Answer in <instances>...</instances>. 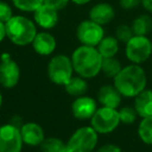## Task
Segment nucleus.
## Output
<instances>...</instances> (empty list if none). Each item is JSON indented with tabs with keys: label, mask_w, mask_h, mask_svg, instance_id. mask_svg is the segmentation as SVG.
<instances>
[{
	"label": "nucleus",
	"mask_w": 152,
	"mask_h": 152,
	"mask_svg": "<svg viewBox=\"0 0 152 152\" xmlns=\"http://www.w3.org/2000/svg\"><path fill=\"white\" fill-rule=\"evenodd\" d=\"M2 103H3V97L1 95V92H0V107L2 106Z\"/></svg>",
	"instance_id": "34"
},
{
	"label": "nucleus",
	"mask_w": 152,
	"mask_h": 152,
	"mask_svg": "<svg viewBox=\"0 0 152 152\" xmlns=\"http://www.w3.org/2000/svg\"><path fill=\"white\" fill-rule=\"evenodd\" d=\"M116 12L110 3L107 2H99L93 5L89 12L90 20L96 22L101 26L110 23L115 19Z\"/></svg>",
	"instance_id": "14"
},
{
	"label": "nucleus",
	"mask_w": 152,
	"mask_h": 152,
	"mask_svg": "<svg viewBox=\"0 0 152 152\" xmlns=\"http://www.w3.org/2000/svg\"><path fill=\"white\" fill-rule=\"evenodd\" d=\"M7 38V29H5V23L0 22V43Z\"/></svg>",
	"instance_id": "32"
},
{
	"label": "nucleus",
	"mask_w": 152,
	"mask_h": 152,
	"mask_svg": "<svg viewBox=\"0 0 152 152\" xmlns=\"http://www.w3.org/2000/svg\"><path fill=\"white\" fill-rule=\"evenodd\" d=\"M70 0H44V4L56 10L57 12L64 10L68 4H69Z\"/></svg>",
	"instance_id": "28"
},
{
	"label": "nucleus",
	"mask_w": 152,
	"mask_h": 152,
	"mask_svg": "<svg viewBox=\"0 0 152 152\" xmlns=\"http://www.w3.org/2000/svg\"><path fill=\"white\" fill-rule=\"evenodd\" d=\"M31 44L34 50L43 56L52 54L56 49V40L50 32L47 31L38 32Z\"/></svg>",
	"instance_id": "16"
},
{
	"label": "nucleus",
	"mask_w": 152,
	"mask_h": 152,
	"mask_svg": "<svg viewBox=\"0 0 152 152\" xmlns=\"http://www.w3.org/2000/svg\"><path fill=\"white\" fill-rule=\"evenodd\" d=\"M23 144L20 128L16 125L0 126V152H21Z\"/></svg>",
	"instance_id": "9"
},
{
	"label": "nucleus",
	"mask_w": 152,
	"mask_h": 152,
	"mask_svg": "<svg viewBox=\"0 0 152 152\" xmlns=\"http://www.w3.org/2000/svg\"><path fill=\"white\" fill-rule=\"evenodd\" d=\"M34 22L43 29H52L58 22V12L43 3L34 12Z\"/></svg>",
	"instance_id": "12"
},
{
	"label": "nucleus",
	"mask_w": 152,
	"mask_h": 152,
	"mask_svg": "<svg viewBox=\"0 0 152 152\" xmlns=\"http://www.w3.org/2000/svg\"><path fill=\"white\" fill-rule=\"evenodd\" d=\"M120 123L119 110L117 108L101 106L97 108L94 116L91 118V126L101 134L113 132Z\"/></svg>",
	"instance_id": "7"
},
{
	"label": "nucleus",
	"mask_w": 152,
	"mask_h": 152,
	"mask_svg": "<svg viewBox=\"0 0 152 152\" xmlns=\"http://www.w3.org/2000/svg\"><path fill=\"white\" fill-rule=\"evenodd\" d=\"M137 134L144 144L152 146V116L142 118L137 127Z\"/></svg>",
	"instance_id": "21"
},
{
	"label": "nucleus",
	"mask_w": 152,
	"mask_h": 152,
	"mask_svg": "<svg viewBox=\"0 0 152 152\" xmlns=\"http://www.w3.org/2000/svg\"><path fill=\"white\" fill-rule=\"evenodd\" d=\"M114 86L123 97L134 98L146 89L147 74L140 65L130 64L123 67L115 77Z\"/></svg>",
	"instance_id": "1"
},
{
	"label": "nucleus",
	"mask_w": 152,
	"mask_h": 152,
	"mask_svg": "<svg viewBox=\"0 0 152 152\" xmlns=\"http://www.w3.org/2000/svg\"><path fill=\"white\" fill-rule=\"evenodd\" d=\"M125 55L131 64L145 63L152 55L151 40L146 36H133L125 44Z\"/></svg>",
	"instance_id": "5"
},
{
	"label": "nucleus",
	"mask_w": 152,
	"mask_h": 152,
	"mask_svg": "<svg viewBox=\"0 0 152 152\" xmlns=\"http://www.w3.org/2000/svg\"><path fill=\"white\" fill-rule=\"evenodd\" d=\"M97 102L89 96H80L75 98L71 105L73 116L78 120H89L97 110Z\"/></svg>",
	"instance_id": "11"
},
{
	"label": "nucleus",
	"mask_w": 152,
	"mask_h": 152,
	"mask_svg": "<svg viewBox=\"0 0 152 152\" xmlns=\"http://www.w3.org/2000/svg\"><path fill=\"white\" fill-rule=\"evenodd\" d=\"M17 10L25 13H34L44 3V0H12Z\"/></svg>",
	"instance_id": "24"
},
{
	"label": "nucleus",
	"mask_w": 152,
	"mask_h": 152,
	"mask_svg": "<svg viewBox=\"0 0 152 152\" xmlns=\"http://www.w3.org/2000/svg\"><path fill=\"white\" fill-rule=\"evenodd\" d=\"M119 43L120 42L117 40L116 37H113V36L104 37L101 40V42L98 44L97 49L103 58H106V57H115L117 53L119 52V49H120Z\"/></svg>",
	"instance_id": "19"
},
{
	"label": "nucleus",
	"mask_w": 152,
	"mask_h": 152,
	"mask_svg": "<svg viewBox=\"0 0 152 152\" xmlns=\"http://www.w3.org/2000/svg\"><path fill=\"white\" fill-rule=\"evenodd\" d=\"M63 152H73V151H72V150H70V149H69V148H68V147H67V146H66L65 150H64V151H63Z\"/></svg>",
	"instance_id": "35"
},
{
	"label": "nucleus",
	"mask_w": 152,
	"mask_h": 152,
	"mask_svg": "<svg viewBox=\"0 0 152 152\" xmlns=\"http://www.w3.org/2000/svg\"><path fill=\"white\" fill-rule=\"evenodd\" d=\"M92 152H97V151H92Z\"/></svg>",
	"instance_id": "37"
},
{
	"label": "nucleus",
	"mask_w": 152,
	"mask_h": 152,
	"mask_svg": "<svg viewBox=\"0 0 152 152\" xmlns=\"http://www.w3.org/2000/svg\"><path fill=\"white\" fill-rule=\"evenodd\" d=\"M142 0H119V4L121 9L125 11H131L137 9L139 5H141Z\"/></svg>",
	"instance_id": "29"
},
{
	"label": "nucleus",
	"mask_w": 152,
	"mask_h": 152,
	"mask_svg": "<svg viewBox=\"0 0 152 152\" xmlns=\"http://www.w3.org/2000/svg\"><path fill=\"white\" fill-rule=\"evenodd\" d=\"M40 146L42 152H63L67 144H65L58 137H50L45 139Z\"/></svg>",
	"instance_id": "23"
},
{
	"label": "nucleus",
	"mask_w": 152,
	"mask_h": 152,
	"mask_svg": "<svg viewBox=\"0 0 152 152\" xmlns=\"http://www.w3.org/2000/svg\"><path fill=\"white\" fill-rule=\"evenodd\" d=\"M134 36L132 31L131 25H127V24H120L117 26L116 32H115V37L117 38V40L121 43L126 44L132 37Z\"/></svg>",
	"instance_id": "25"
},
{
	"label": "nucleus",
	"mask_w": 152,
	"mask_h": 152,
	"mask_svg": "<svg viewBox=\"0 0 152 152\" xmlns=\"http://www.w3.org/2000/svg\"><path fill=\"white\" fill-rule=\"evenodd\" d=\"M73 64L71 57L57 54L48 64V77L53 83L65 86L73 77Z\"/></svg>",
	"instance_id": "4"
},
{
	"label": "nucleus",
	"mask_w": 152,
	"mask_h": 152,
	"mask_svg": "<svg viewBox=\"0 0 152 152\" xmlns=\"http://www.w3.org/2000/svg\"><path fill=\"white\" fill-rule=\"evenodd\" d=\"M65 90L72 97H80L83 96L88 91V83L86 78L81 76H73L65 86Z\"/></svg>",
	"instance_id": "20"
},
{
	"label": "nucleus",
	"mask_w": 152,
	"mask_h": 152,
	"mask_svg": "<svg viewBox=\"0 0 152 152\" xmlns=\"http://www.w3.org/2000/svg\"><path fill=\"white\" fill-rule=\"evenodd\" d=\"M98 143V132L92 126L78 128L71 135L67 147L73 152H92Z\"/></svg>",
	"instance_id": "6"
},
{
	"label": "nucleus",
	"mask_w": 152,
	"mask_h": 152,
	"mask_svg": "<svg viewBox=\"0 0 152 152\" xmlns=\"http://www.w3.org/2000/svg\"><path fill=\"white\" fill-rule=\"evenodd\" d=\"M76 37L81 45L97 47L105 36H104L103 26L89 19L81 21L78 24L76 29Z\"/></svg>",
	"instance_id": "8"
},
{
	"label": "nucleus",
	"mask_w": 152,
	"mask_h": 152,
	"mask_svg": "<svg viewBox=\"0 0 152 152\" xmlns=\"http://www.w3.org/2000/svg\"><path fill=\"white\" fill-rule=\"evenodd\" d=\"M131 28L134 36L147 37L152 31V17L150 14H142L133 19Z\"/></svg>",
	"instance_id": "18"
},
{
	"label": "nucleus",
	"mask_w": 152,
	"mask_h": 152,
	"mask_svg": "<svg viewBox=\"0 0 152 152\" xmlns=\"http://www.w3.org/2000/svg\"><path fill=\"white\" fill-rule=\"evenodd\" d=\"M23 143L27 146H40L45 140V133L42 126L34 122H27L20 127Z\"/></svg>",
	"instance_id": "13"
},
{
	"label": "nucleus",
	"mask_w": 152,
	"mask_h": 152,
	"mask_svg": "<svg viewBox=\"0 0 152 152\" xmlns=\"http://www.w3.org/2000/svg\"><path fill=\"white\" fill-rule=\"evenodd\" d=\"M133 107L141 118L152 116V90L145 89L135 96Z\"/></svg>",
	"instance_id": "17"
},
{
	"label": "nucleus",
	"mask_w": 152,
	"mask_h": 152,
	"mask_svg": "<svg viewBox=\"0 0 152 152\" xmlns=\"http://www.w3.org/2000/svg\"><path fill=\"white\" fill-rule=\"evenodd\" d=\"M14 16L12 7L5 1L0 0V22L7 23Z\"/></svg>",
	"instance_id": "27"
},
{
	"label": "nucleus",
	"mask_w": 152,
	"mask_h": 152,
	"mask_svg": "<svg viewBox=\"0 0 152 152\" xmlns=\"http://www.w3.org/2000/svg\"><path fill=\"white\" fill-rule=\"evenodd\" d=\"M122 68L123 67L121 65L120 61L117 59L116 57H106L102 61L101 72L105 76L114 79L119 74V72L122 70Z\"/></svg>",
	"instance_id": "22"
},
{
	"label": "nucleus",
	"mask_w": 152,
	"mask_h": 152,
	"mask_svg": "<svg viewBox=\"0 0 152 152\" xmlns=\"http://www.w3.org/2000/svg\"><path fill=\"white\" fill-rule=\"evenodd\" d=\"M119 117H120L121 123L124 124H132L135 122L137 116L134 107L131 106H124V107L119 110Z\"/></svg>",
	"instance_id": "26"
},
{
	"label": "nucleus",
	"mask_w": 152,
	"mask_h": 152,
	"mask_svg": "<svg viewBox=\"0 0 152 152\" xmlns=\"http://www.w3.org/2000/svg\"><path fill=\"white\" fill-rule=\"evenodd\" d=\"M122 97L123 96L114 85L102 86L97 94V99L100 105L110 108H118L122 102Z\"/></svg>",
	"instance_id": "15"
},
{
	"label": "nucleus",
	"mask_w": 152,
	"mask_h": 152,
	"mask_svg": "<svg viewBox=\"0 0 152 152\" xmlns=\"http://www.w3.org/2000/svg\"><path fill=\"white\" fill-rule=\"evenodd\" d=\"M141 5L146 13L152 15V0H142Z\"/></svg>",
	"instance_id": "31"
},
{
	"label": "nucleus",
	"mask_w": 152,
	"mask_h": 152,
	"mask_svg": "<svg viewBox=\"0 0 152 152\" xmlns=\"http://www.w3.org/2000/svg\"><path fill=\"white\" fill-rule=\"evenodd\" d=\"M7 37L17 46H27L31 44L37 34V26L32 20L24 16H13L5 23Z\"/></svg>",
	"instance_id": "3"
},
{
	"label": "nucleus",
	"mask_w": 152,
	"mask_h": 152,
	"mask_svg": "<svg viewBox=\"0 0 152 152\" xmlns=\"http://www.w3.org/2000/svg\"><path fill=\"white\" fill-rule=\"evenodd\" d=\"M71 61L74 72L83 78H93L101 72L103 57L97 47L81 45L73 51Z\"/></svg>",
	"instance_id": "2"
},
{
	"label": "nucleus",
	"mask_w": 152,
	"mask_h": 152,
	"mask_svg": "<svg viewBox=\"0 0 152 152\" xmlns=\"http://www.w3.org/2000/svg\"><path fill=\"white\" fill-rule=\"evenodd\" d=\"M97 152H122L121 148L119 146L115 145V144H105V145L101 146Z\"/></svg>",
	"instance_id": "30"
},
{
	"label": "nucleus",
	"mask_w": 152,
	"mask_h": 152,
	"mask_svg": "<svg viewBox=\"0 0 152 152\" xmlns=\"http://www.w3.org/2000/svg\"><path fill=\"white\" fill-rule=\"evenodd\" d=\"M19 65L9 55H3L0 63V85L5 89H13L20 80Z\"/></svg>",
	"instance_id": "10"
},
{
	"label": "nucleus",
	"mask_w": 152,
	"mask_h": 152,
	"mask_svg": "<svg viewBox=\"0 0 152 152\" xmlns=\"http://www.w3.org/2000/svg\"><path fill=\"white\" fill-rule=\"evenodd\" d=\"M70 1L76 5H86L89 2H91L92 0H70Z\"/></svg>",
	"instance_id": "33"
},
{
	"label": "nucleus",
	"mask_w": 152,
	"mask_h": 152,
	"mask_svg": "<svg viewBox=\"0 0 152 152\" xmlns=\"http://www.w3.org/2000/svg\"><path fill=\"white\" fill-rule=\"evenodd\" d=\"M151 48H152V40H151Z\"/></svg>",
	"instance_id": "36"
}]
</instances>
